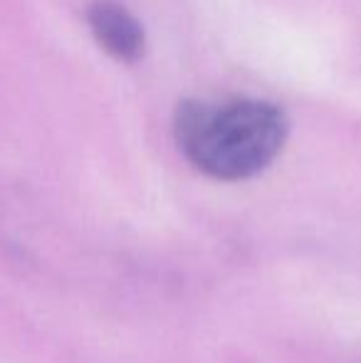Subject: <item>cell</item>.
<instances>
[{"label": "cell", "instance_id": "1", "mask_svg": "<svg viewBox=\"0 0 361 363\" xmlns=\"http://www.w3.org/2000/svg\"><path fill=\"white\" fill-rule=\"evenodd\" d=\"M289 119L255 96L188 99L174 114V139L193 168L216 181H248L282 153Z\"/></svg>", "mask_w": 361, "mask_h": 363}, {"label": "cell", "instance_id": "2", "mask_svg": "<svg viewBox=\"0 0 361 363\" xmlns=\"http://www.w3.org/2000/svg\"><path fill=\"white\" fill-rule=\"evenodd\" d=\"M84 18H87L91 38L111 60L121 65H134L144 57V25L124 3H119V0H91Z\"/></svg>", "mask_w": 361, "mask_h": 363}]
</instances>
